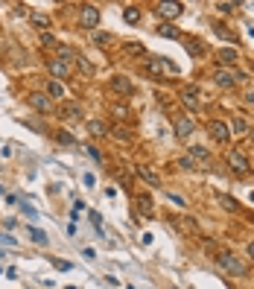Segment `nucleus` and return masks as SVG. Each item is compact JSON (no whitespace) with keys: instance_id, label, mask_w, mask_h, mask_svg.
Here are the masks:
<instances>
[{"instance_id":"f257e3e1","label":"nucleus","mask_w":254,"mask_h":289,"mask_svg":"<svg viewBox=\"0 0 254 289\" xmlns=\"http://www.w3.org/2000/svg\"><path fill=\"white\" fill-rule=\"evenodd\" d=\"M143 70H146L152 79H158V82H164V73H169V76L178 73L175 64L167 62V59H161V56H146V59H143Z\"/></svg>"},{"instance_id":"f03ea898","label":"nucleus","mask_w":254,"mask_h":289,"mask_svg":"<svg viewBox=\"0 0 254 289\" xmlns=\"http://www.w3.org/2000/svg\"><path fill=\"white\" fill-rule=\"evenodd\" d=\"M225 164H228V169H231L237 178H249V175H252V161L246 158V152H240V149L225 152Z\"/></svg>"},{"instance_id":"7ed1b4c3","label":"nucleus","mask_w":254,"mask_h":289,"mask_svg":"<svg viewBox=\"0 0 254 289\" xmlns=\"http://www.w3.org/2000/svg\"><path fill=\"white\" fill-rule=\"evenodd\" d=\"M216 263H219V269H222L225 275H231V278H243V275L249 272L246 263L234 254V251H219V254H216Z\"/></svg>"},{"instance_id":"20e7f679","label":"nucleus","mask_w":254,"mask_h":289,"mask_svg":"<svg viewBox=\"0 0 254 289\" xmlns=\"http://www.w3.org/2000/svg\"><path fill=\"white\" fill-rule=\"evenodd\" d=\"M27 105H30V108H35L38 114L53 111V99L47 96V91H32V94H27Z\"/></svg>"},{"instance_id":"39448f33","label":"nucleus","mask_w":254,"mask_h":289,"mask_svg":"<svg viewBox=\"0 0 254 289\" xmlns=\"http://www.w3.org/2000/svg\"><path fill=\"white\" fill-rule=\"evenodd\" d=\"M211 76H213L216 88H222V91H228V88H234V85H237V67H231V70H228V67H216Z\"/></svg>"},{"instance_id":"423d86ee","label":"nucleus","mask_w":254,"mask_h":289,"mask_svg":"<svg viewBox=\"0 0 254 289\" xmlns=\"http://www.w3.org/2000/svg\"><path fill=\"white\" fill-rule=\"evenodd\" d=\"M79 24L85 27V30H96V24H99V9L96 6H91V3H85L82 9H79Z\"/></svg>"},{"instance_id":"0eeeda50","label":"nucleus","mask_w":254,"mask_h":289,"mask_svg":"<svg viewBox=\"0 0 254 289\" xmlns=\"http://www.w3.org/2000/svg\"><path fill=\"white\" fill-rule=\"evenodd\" d=\"M181 105L190 108V111H199V108H202V91H199L196 85L181 88Z\"/></svg>"},{"instance_id":"6e6552de","label":"nucleus","mask_w":254,"mask_h":289,"mask_svg":"<svg viewBox=\"0 0 254 289\" xmlns=\"http://www.w3.org/2000/svg\"><path fill=\"white\" fill-rule=\"evenodd\" d=\"M172 128H175V137H178V140H187L193 131H196V120L187 117V114H181V117H175Z\"/></svg>"},{"instance_id":"1a4fd4ad","label":"nucleus","mask_w":254,"mask_h":289,"mask_svg":"<svg viewBox=\"0 0 254 289\" xmlns=\"http://www.w3.org/2000/svg\"><path fill=\"white\" fill-rule=\"evenodd\" d=\"M108 88H111L117 96H131V94H134L131 79H128V76H120V73H114V76H111V85H108Z\"/></svg>"},{"instance_id":"9d476101","label":"nucleus","mask_w":254,"mask_h":289,"mask_svg":"<svg viewBox=\"0 0 254 289\" xmlns=\"http://www.w3.org/2000/svg\"><path fill=\"white\" fill-rule=\"evenodd\" d=\"M208 134H211L216 143H228V140H231V128H228V123H222V120H211V123H208Z\"/></svg>"},{"instance_id":"9b49d317","label":"nucleus","mask_w":254,"mask_h":289,"mask_svg":"<svg viewBox=\"0 0 254 289\" xmlns=\"http://www.w3.org/2000/svg\"><path fill=\"white\" fill-rule=\"evenodd\" d=\"M181 12H184V6H181V3H158V6H155V15L164 18V21H175Z\"/></svg>"},{"instance_id":"f8f14e48","label":"nucleus","mask_w":254,"mask_h":289,"mask_svg":"<svg viewBox=\"0 0 254 289\" xmlns=\"http://www.w3.org/2000/svg\"><path fill=\"white\" fill-rule=\"evenodd\" d=\"M187 155L196 161V166H199V169H211V161H213L211 149H205V146H190V152H187Z\"/></svg>"},{"instance_id":"ddd939ff","label":"nucleus","mask_w":254,"mask_h":289,"mask_svg":"<svg viewBox=\"0 0 254 289\" xmlns=\"http://www.w3.org/2000/svg\"><path fill=\"white\" fill-rule=\"evenodd\" d=\"M56 117L62 120V123H76V120H82V111H79V105H59L56 108Z\"/></svg>"},{"instance_id":"4468645a","label":"nucleus","mask_w":254,"mask_h":289,"mask_svg":"<svg viewBox=\"0 0 254 289\" xmlns=\"http://www.w3.org/2000/svg\"><path fill=\"white\" fill-rule=\"evenodd\" d=\"M184 50L190 53L193 59H205V53H208L205 41H202V38H196V35H187V38H184Z\"/></svg>"},{"instance_id":"2eb2a0df","label":"nucleus","mask_w":254,"mask_h":289,"mask_svg":"<svg viewBox=\"0 0 254 289\" xmlns=\"http://www.w3.org/2000/svg\"><path fill=\"white\" fill-rule=\"evenodd\" d=\"M47 73H50V76H56V82H62V79L70 76V64L59 62V59H50V62H47Z\"/></svg>"},{"instance_id":"dca6fc26","label":"nucleus","mask_w":254,"mask_h":289,"mask_svg":"<svg viewBox=\"0 0 254 289\" xmlns=\"http://www.w3.org/2000/svg\"><path fill=\"white\" fill-rule=\"evenodd\" d=\"M216 59H219V64L222 67H234L237 64V59H240V53H237V47H222V50H216Z\"/></svg>"},{"instance_id":"f3484780","label":"nucleus","mask_w":254,"mask_h":289,"mask_svg":"<svg viewBox=\"0 0 254 289\" xmlns=\"http://www.w3.org/2000/svg\"><path fill=\"white\" fill-rule=\"evenodd\" d=\"M134 205H137V213H140V216H152V213H155V205H152V196H149V193H140Z\"/></svg>"},{"instance_id":"a211bd4d","label":"nucleus","mask_w":254,"mask_h":289,"mask_svg":"<svg viewBox=\"0 0 254 289\" xmlns=\"http://www.w3.org/2000/svg\"><path fill=\"white\" fill-rule=\"evenodd\" d=\"M76 56H79V53H76L73 47H67V44H59V47H56V59L64 62V64H76Z\"/></svg>"},{"instance_id":"6ab92c4d","label":"nucleus","mask_w":254,"mask_h":289,"mask_svg":"<svg viewBox=\"0 0 254 289\" xmlns=\"http://www.w3.org/2000/svg\"><path fill=\"white\" fill-rule=\"evenodd\" d=\"M120 50H123V56H131V59H140V56H146V47H143L140 41H126Z\"/></svg>"},{"instance_id":"aec40b11","label":"nucleus","mask_w":254,"mask_h":289,"mask_svg":"<svg viewBox=\"0 0 254 289\" xmlns=\"http://www.w3.org/2000/svg\"><path fill=\"white\" fill-rule=\"evenodd\" d=\"M137 175H140L149 187H161V178H158V172H155V169H149V166H137Z\"/></svg>"},{"instance_id":"412c9836","label":"nucleus","mask_w":254,"mask_h":289,"mask_svg":"<svg viewBox=\"0 0 254 289\" xmlns=\"http://www.w3.org/2000/svg\"><path fill=\"white\" fill-rule=\"evenodd\" d=\"M228 128H231V134H246L252 126H249V120H246V117H240V114H237V117L228 123Z\"/></svg>"},{"instance_id":"4be33fe9","label":"nucleus","mask_w":254,"mask_h":289,"mask_svg":"<svg viewBox=\"0 0 254 289\" xmlns=\"http://www.w3.org/2000/svg\"><path fill=\"white\" fill-rule=\"evenodd\" d=\"M85 128H88V134H91V137H102V134H108V128H105L102 120H88Z\"/></svg>"},{"instance_id":"5701e85b","label":"nucleus","mask_w":254,"mask_h":289,"mask_svg":"<svg viewBox=\"0 0 254 289\" xmlns=\"http://www.w3.org/2000/svg\"><path fill=\"white\" fill-rule=\"evenodd\" d=\"M108 134H111L114 140H120V143H131V134H128V131H126L123 126H117V123L108 128Z\"/></svg>"},{"instance_id":"b1692460","label":"nucleus","mask_w":254,"mask_h":289,"mask_svg":"<svg viewBox=\"0 0 254 289\" xmlns=\"http://www.w3.org/2000/svg\"><path fill=\"white\" fill-rule=\"evenodd\" d=\"M30 21L35 24V27H41L44 32L50 30V15H44V12H32V15H30Z\"/></svg>"},{"instance_id":"393cba45","label":"nucleus","mask_w":254,"mask_h":289,"mask_svg":"<svg viewBox=\"0 0 254 289\" xmlns=\"http://www.w3.org/2000/svg\"><path fill=\"white\" fill-rule=\"evenodd\" d=\"M47 96H50V99H62L64 96V85L62 82H56V79L47 82Z\"/></svg>"},{"instance_id":"a878e982","label":"nucleus","mask_w":254,"mask_h":289,"mask_svg":"<svg viewBox=\"0 0 254 289\" xmlns=\"http://www.w3.org/2000/svg\"><path fill=\"white\" fill-rule=\"evenodd\" d=\"M219 205H222L225 210H231V213H240V202L231 199V196H219Z\"/></svg>"},{"instance_id":"bb28decb","label":"nucleus","mask_w":254,"mask_h":289,"mask_svg":"<svg viewBox=\"0 0 254 289\" xmlns=\"http://www.w3.org/2000/svg\"><path fill=\"white\" fill-rule=\"evenodd\" d=\"M123 18H126V24H128V27H137V24H140V12H137L134 6H128L126 12H123Z\"/></svg>"},{"instance_id":"cd10ccee","label":"nucleus","mask_w":254,"mask_h":289,"mask_svg":"<svg viewBox=\"0 0 254 289\" xmlns=\"http://www.w3.org/2000/svg\"><path fill=\"white\" fill-rule=\"evenodd\" d=\"M91 38H94L99 47H111V44H114V38H111L108 32H99V30H94V35H91Z\"/></svg>"},{"instance_id":"c85d7f7f","label":"nucleus","mask_w":254,"mask_h":289,"mask_svg":"<svg viewBox=\"0 0 254 289\" xmlns=\"http://www.w3.org/2000/svg\"><path fill=\"white\" fill-rule=\"evenodd\" d=\"M158 35H161V38H178L181 32L175 30L172 24H161V27H158Z\"/></svg>"},{"instance_id":"c756f323","label":"nucleus","mask_w":254,"mask_h":289,"mask_svg":"<svg viewBox=\"0 0 254 289\" xmlns=\"http://www.w3.org/2000/svg\"><path fill=\"white\" fill-rule=\"evenodd\" d=\"M211 30H216V32H219V35L225 38V41H234V32L228 30L225 24H219V21H211Z\"/></svg>"},{"instance_id":"7c9ffc66","label":"nucleus","mask_w":254,"mask_h":289,"mask_svg":"<svg viewBox=\"0 0 254 289\" xmlns=\"http://www.w3.org/2000/svg\"><path fill=\"white\" fill-rule=\"evenodd\" d=\"M111 117H114V120H128L131 111H128L126 105H111Z\"/></svg>"},{"instance_id":"2f4dec72","label":"nucleus","mask_w":254,"mask_h":289,"mask_svg":"<svg viewBox=\"0 0 254 289\" xmlns=\"http://www.w3.org/2000/svg\"><path fill=\"white\" fill-rule=\"evenodd\" d=\"M56 140H59L62 146H76V137H73L70 131H56Z\"/></svg>"},{"instance_id":"473e14b6","label":"nucleus","mask_w":254,"mask_h":289,"mask_svg":"<svg viewBox=\"0 0 254 289\" xmlns=\"http://www.w3.org/2000/svg\"><path fill=\"white\" fill-rule=\"evenodd\" d=\"M76 64H79V70H82V73H85V76H94V64L88 62V59H82V56H76Z\"/></svg>"},{"instance_id":"72a5a7b5","label":"nucleus","mask_w":254,"mask_h":289,"mask_svg":"<svg viewBox=\"0 0 254 289\" xmlns=\"http://www.w3.org/2000/svg\"><path fill=\"white\" fill-rule=\"evenodd\" d=\"M41 47H53V50H56V47H59L56 35H53V32H41Z\"/></svg>"},{"instance_id":"f704fd0d","label":"nucleus","mask_w":254,"mask_h":289,"mask_svg":"<svg viewBox=\"0 0 254 289\" xmlns=\"http://www.w3.org/2000/svg\"><path fill=\"white\" fill-rule=\"evenodd\" d=\"M30 237L35 243H41V246H47V234L44 231H38V228H30Z\"/></svg>"},{"instance_id":"c9c22d12","label":"nucleus","mask_w":254,"mask_h":289,"mask_svg":"<svg viewBox=\"0 0 254 289\" xmlns=\"http://www.w3.org/2000/svg\"><path fill=\"white\" fill-rule=\"evenodd\" d=\"M50 263H53V266H56V269H59V272H70V269H73V266H70V263H67V260H59V257H53V260H50Z\"/></svg>"},{"instance_id":"e433bc0d","label":"nucleus","mask_w":254,"mask_h":289,"mask_svg":"<svg viewBox=\"0 0 254 289\" xmlns=\"http://www.w3.org/2000/svg\"><path fill=\"white\" fill-rule=\"evenodd\" d=\"M216 9H219L222 15H234V9H237V3H216Z\"/></svg>"},{"instance_id":"4c0bfd02","label":"nucleus","mask_w":254,"mask_h":289,"mask_svg":"<svg viewBox=\"0 0 254 289\" xmlns=\"http://www.w3.org/2000/svg\"><path fill=\"white\" fill-rule=\"evenodd\" d=\"M117 181H120L126 190H131V178H128V172H117Z\"/></svg>"},{"instance_id":"58836bf2","label":"nucleus","mask_w":254,"mask_h":289,"mask_svg":"<svg viewBox=\"0 0 254 289\" xmlns=\"http://www.w3.org/2000/svg\"><path fill=\"white\" fill-rule=\"evenodd\" d=\"M178 164H181V166H184V169H199V166H196V161H193L190 155H184V158L178 161Z\"/></svg>"},{"instance_id":"ea45409f","label":"nucleus","mask_w":254,"mask_h":289,"mask_svg":"<svg viewBox=\"0 0 254 289\" xmlns=\"http://www.w3.org/2000/svg\"><path fill=\"white\" fill-rule=\"evenodd\" d=\"M85 152H88V158H94V161H102V152H99L96 146H88Z\"/></svg>"},{"instance_id":"a19ab883","label":"nucleus","mask_w":254,"mask_h":289,"mask_svg":"<svg viewBox=\"0 0 254 289\" xmlns=\"http://www.w3.org/2000/svg\"><path fill=\"white\" fill-rule=\"evenodd\" d=\"M169 199H172V202H175V205H181V207H187V199H181V196H178V193H172V196H169Z\"/></svg>"},{"instance_id":"79ce46f5","label":"nucleus","mask_w":254,"mask_h":289,"mask_svg":"<svg viewBox=\"0 0 254 289\" xmlns=\"http://www.w3.org/2000/svg\"><path fill=\"white\" fill-rule=\"evenodd\" d=\"M91 222H94V228H102V219H99V213H96V210H91Z\"/></svg>"},{"instance_id":"37998d69","label":"nucleus","mask_w":254,"mask_h":289,"mask_svg":"<svg viewBox=\"0 0 254 289\" xmlns=\"http://www.w3.org/2000/svg\"><path fill=\"white\" fill-rule=\"evenodd\" d=\"M246 251H249V257H252V260H254V240H252V243H249V246H246Z\"/></svg>"},{"instance_id":"c03bdc74","label":"nucleus","mask_w":254,"mask_h":289,"mask_svg":"<svg viewBox=\"0 0 254 289\" xmlns=\"http://www.w3.org/2000/svg\"><path fill=\"white\" fill-rule=\"evenodd\" d=\"M246 102H249V105H254V91H249V94H246Z\"/></svg>"},{"instance_id":"a18cd8bd","label":"nucleus","mask_w":254,"mask_h":289,"mask_svg":"<svg viewBox=\"0 0 254 289\" xmlns=\"http://www.w3.org/2000/svg\"><path fill=\"white\" fill-rule=\"evenodd\" d=\"M249 137H252V143H254V126H252V128H249Z\"/></svg>"},{"instance_id":"49530a36","label":"nucleus","mask_w":254,"mask_h":289,"mask_svg":"<svg viewBox=\"0 0 254 289\" xmlns=\"http://www.w3.org/2000/svg\"><path fill=\"white\" fill-rule=\"evenodd\" d=\"M249 199H252V202H254V193H252V196H249Z\"/></svg>"}]
</instances>
